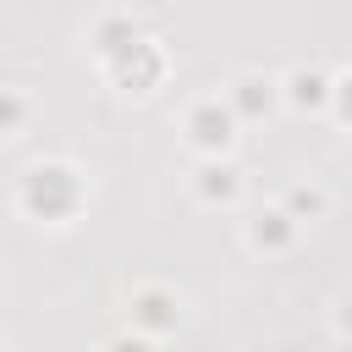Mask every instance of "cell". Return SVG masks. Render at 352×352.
<instances>
[{
  "instance_id": "obj_4",
  "label": "cell",
  "mask_w": 352,
  "mask_h": 352,
  "mask_svg": "<svg viewBox=\"0 0 352 352\" xmlns=\"http://www.w3.org/2000/svg\"><path fill=\"white\" fill-rule=\"evenodd\" d=\"M292 209H297V214H302V209H308V214H319V209H324V198H319V192H308V187H297V192H292Z\"/></svg>"
},
{
  "instance_id": "obj_5",
  "label": "cell",
  "mask_w": 352,
  "mask_h": 352,
  "mask_svg": "<svg viewBox=\"0 0 352 352\" xmlns=\"http://www.w3.org/2000/svg\"><path fill=\"white\" fill-rule=\"evenodd\" d=\"M16 116H22V104H16L11 94H0V121H16Z\"/></svg>"
},
{
  "instance_id": "obj_2",
  "label": "cell",
  "mask_w": 352,
  "mask_h": 352,
  "mask_svg": "<svg viewBox=\"0 0 352 352\" xmlns=\"http://www.w3.org/2000/svg\"><path fill=\"white\" fill-rule=\"evenodd\" d=\"M187 132H192L198 148H226V143H231V110H220V104L209 99V104H198V110L187 116Z\"/></svg>"
},
{
  "instance_id": "obj_1",
  "label": "cell",
  "mask_w": 352,
  "mask_h": 352,
  "mask_svg": "<svg viewBox=\"0 0 352 352\" xmlns=\"http://www.w3.org/2000/svg\"><path fill=\"white\" fill-rule=\"evenodd\" d=\"M22 198H28V209H33V214L60 220V214H72V209H77V182H72V170H66V165H33V170H28V187H22Z\"/></svg>"
},
{
  "instance_id": "obj_3",
  "label": "cell",
  "mask_w": 352,
  "mask_h": 352,
  "mask_svg": "<svg viewBox=\"0 0 352 352\" xmlns=\"http://www.w3.org/2000/svg\"><path fill=\"white\" fill-rule=\"evenodd\" d=\"M242 94H236V104L248 110V116H258L264 104H270V82H258V77H248V82H236Z\"/></svg>"
}]
</instances>
